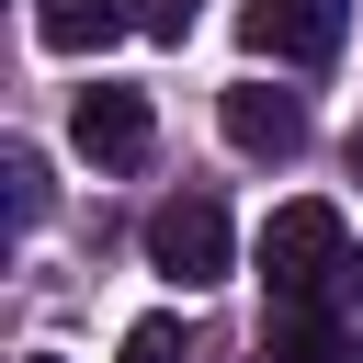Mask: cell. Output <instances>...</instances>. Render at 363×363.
<instances>
[{
    "label": "cell",
    "instance_id": "obj_3",
    "mask_svg": "<svg viewBox=\"0 0 363 363\" xmlns=\"http://www.w3.org/2000/svg\"><path fill=\"white\" fill-rule=\"evenodd\" d=\"M238 34H250L261 57H284V68H318V57H340L352 0H250V11H238Z\"/></svg>",
    "mask_w": 363,
    "mask_h": 363
},
{
    "label": "cell",
    "instance_id": "obj_2",
    "mask_svg": "<svg viewBox=\"0 0 363 363\" xmlns=\"http://www.w3.org/2000/svg\"><path fill=\"white\" fill-rule=\"evenodd\" d=\"M147 261L193 295V284H227V261H238V238H227V204L216 193H170L159 216H147Z\"/></svg>",
    "mask_w": 363,
    "mask_h": 363
},
{
    "label": "cell",
    "instance_id": "obj_1",
    "mask_svg": "<svg viewBox=\"0 0 363 363\" xmlns=\"http://www.w3.org/2000/svg\"><path fill=\"white\" fill-rule=\"evenodd\" d=\"M340 272H352V227H340V204H318V193L272 204V227H261V284H272V306H318Z\"/></svg>",
    "mask_w": 363,
    "mask_h": 363
},
{
    "label": "cell",
    "instance_id": "obj_11",
    "mask_svg": "<svg viewBox=\"0 0 363 363\" xmlns=\"http://www.w3.org/2000/svg\"><path fill=\"white\" fill-rule=\"evenodd\" d=\"M34 363H57V352H34Z\"/></svg>",
    "mask_w": 363,
    "mask_h": 363
},
{
    "label": "cell",
    "instance_id": "obj_5",
    "mask_svg": "<svg viewBox=\"0 0 363 363\" xmlns=\"http://www.w3.org/2000/svg\"><path fill=\"white\" fill-rule=\"evenodd\" d=\"M147 136H159L147 91H79V147H91L102 170H136V159H147Z\"/></svg>",
    "mask_w": 363,
    "mask_h": 363
},
{
    "label": "cell",
    "instance_id": "obj_4",
    "mask_svg": "<svg viewBox=\"0 0 363 363\" xmlns=\"http://www.w3.org/2000/svg\"><path fill=\"white\" fill-rule=\"evenodd\" d=\"M216 125H227L238 159H295V147H306V102L272 91V79H238V91L216 102Z\"/></svg>",
    "mask_w": 363,
    "mask_h": 363
},
{
    "label": "cell",
    "instance_id": "obj_8",
    "mask_svg": "<svg viewBox=\"0 0 363 363\" xmlns=\"http://www.w3.org/2000/svg\"><path fill=\"white\" fill-rule=\"evenodd\" d=\"M0 182H11V227H34V216H45V159H34V147H11V159H0Z\"/></svg>",
    "mask_w": 363,
    "mask_h": 363
},
{
    "label": "cell",
    "instance_id": "obj_9",
    "mask_svg": "<svg viewBox=\"0 0 363 363\" xmlns=\"http://www.w3.org/2000/svg\"><path fill=\"white\" fill-rule=\"evenodd\" d=\"M204 23V0H136V34H159V45H182Z\"/></svg>",
    "mask_w": 363,
    "mask_h": 363
},
{
    "label": "cell",
    "instance_id": "obj_7",
    "mask_svg": "<svg viewBox=\"0 0 363 363\" xmlns=\"http://www.w3.org/2000/svg\"><path fill=\"white\" fill-rule=\"evenodd\" d=\"M113 363H193V340H182V318H136Z\"/></svg>",
    "mask_w": 363,
    "mask_h": 363
},
{
    "label": "cell",
    "instance_id": "obj_10",
    "mask_svg": "<svg viewBox=\"0 0 363 363\" xmlns=\"http://www.w3.org/2000/svg\"><path fill=\"white\" fill-rule=\"evenodd\" d=\"M340 363H363V340H352V352H340Z\"/></svg>",
    "mask_w": 363,
    "mask_h": 363
},
{
    "label": "cell",
    "instance_id": "obj_6",
    "mask_svg": "<svg viewBox=\"0 0 363 363\" xmlns=\"http://www.w3.org/2000/svg\"><path fill=\"white\" fill-rule=\"evenodd\" d=\"M125 34H136V0H34V45L57 57H102Z\"/></svg>",
    "mask_w": 363,
    "mask_h": 363
}]
</instances>
